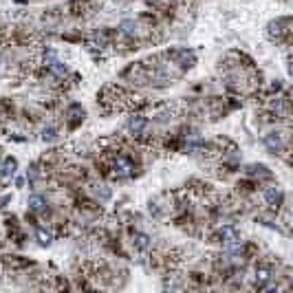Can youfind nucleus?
I'll return each instance as SVG.
<instances>
[{
    "instance_id": "f257e3e1",
    "label": "nucleus",
    "mask_w": 293,
    "mask_h": 293,
    "mask_svg": "<svg viewBox=\"0 0 293 293\" xmlns=\"http://www.w3.org/2000/svg\"><path fill=\"white\" fill-rule=\"evenodd\" d=\"M110 170H113V176L115 179H128V176L135 174V163H132L130 157L126 154H113L110 159Z\"/></svg>"
},
{
    "instance_id": "f03ea898",
    "label": "nucleus",
    "mask_w": 293,
    "mask_h": 293,
    "mask_svg": "<svg viewBox=\"0 0 293 293\" xmlns=\"http://www.w3.org/2000/svg\"><path fill=\"white\" fill-rule=\"evenodd\" d=\"M289 27H291L289 18H278V20L269 22V27H267V36L271 38V40L280 42L282 38H289V31H291Z\"/></svg>"
},
{
    "instance_id": "7ed1b4c3",
    "label": "nucleus",
    "mask_w": 293,
    "mask_h": 293,
    "mask_svg": "<svg viewBox=\"0 0 293 293\" xmlns=\"http://www.w3.org/2000/svg\"><path fill=\"white\" fill-rule=\"evenodd\" d=\"M264 146H267V150H271V152H280L282 148H286V135L280 132V130L269 132V135L264 137Z\"/></svg>"
},
{
    "instance_id": "20e7f679",
    "label": "nucleus",
    "mask_w": 293,
    "mask_h": 293,
    "mask_svg": "<svg viewBox=\"0 0 293 293\" xmlns=\"http://www.w3.org/2000/svg\"><path fill=\"white\" fill-rule=\"evenodd\" d=\"M271 278H273V269L269 267V264H258L256 273H253V284H256L258 289H264V286L271 282Z\"/></svg>"
},
{
    "instance_id": "39448f33",
    "label": "nucleus",
    "mask_w": 293,
    "mask_h": 293,
    "mask_svg": "<svg viewBox=\"0 0 293 293\" xmlns=\"http://www.w3.org/2000/svg\"><path fill=\"white\" fill-rule=\"evenodd\" d=\"M262 198H264V203H267L271 209H278L280 205H282V192H280V187H275V185H269V187H264L262 190Z\"/></svg>"
},
{
    "instance_id": "423d86ee",
    "label": "nucleus",
    "mask_w": 293,
    "mask_h": 293,
    "mask_svg": "<svg viewBox=\"0 0 293 293\" xmlns=\"http://www.w3.org/2000/svg\"><path fill=\"white\" fill-rule=\"evenodd\" d=\"M126 128H128L135 137H139L148 128V117H143V115H132V117L128 119V124H126Z\"/></svg>"
},
{
    "instance_id": "0eeeda50",
    "label": "nucleus",
    "mask_w": 293,
    "mask_h": 293,
    "mask_svg": "<svg viewBox=\"0 0 293 293\" xmlns=\"http://www.w3.org/2000/svg\"><path fill=\"white\" fill-rule=\"evenodd\" d=\"M117 31H119V36H124V38H137L141 33V27L137 20H121Z\"/></svg>"
},
{
    "instance_id": "6e6552de",
    "label": "nucleus",
    "mask_w": 293,
    "mask_h": 293,
    "mask_svg": "<svg viewBox=\"0 0 293 293\" xmlns=\"http://www.w3.org/2000/svg\"><path fill=\"white\" fill-rule=\"evenodd\" d=\"M218 240L223 242V245H229V242H234V240H240L238 227H234V225H223V227L218 229Z\"/></svg>"
},
{
    "instance_id": "1a4fd4ad",
    "label": "nucleus",
    "mask_w": 293,
    "mask_h": 293,
    "mask_svg": "<svg viewBox=\"0 0 293 293\" xmlns=\"http://www.w3.org/2000/svg\"><path fill=\"white\" fill-rule=\"evenodd\" d=\"M132 245H135V249L146 251L152 247V238L148 234H143V231H135V234H132Z\"/></svg>"
},
{
    "instance_id": "9d476101",
    "label": "nucleus",
    "mask_w": 293,
    "mask_h": 293,
    "mask_svg": "<svg viewBox=\"0 0 293 293\" xmlns=\"http://www.w3.org/2000/svg\"><path fill=\"white\" fill-rule=\"evenodd\" d=\"M16 170H18V161H16L14 157H7L0 165V176H5V179H9V176L16 174Z\"/></svg>"
},
{
    "instance_id": "9b49d317",
    "label": "nucleus",
    "mask_w": 293,
    "mask_h": 293,
    "mask_svg": "<svg viewBox=\"0 0 293 293\" xmlns=\"http://www.w3.org/2000/svg\"><path fill=\"white\" fill-rule=\"evenodd\" d=\"M49 73H51L53 77H58V80H64L66 73H69V69H66V64H64V62H60V60L55 58L53 62L49 64Z\"/></svg>"
},
{
    "instance_id": "f8f14e48",
    "label": "nucleus",
    "mask_w": 293,
    "mask_h": 293,
    "mask_svg": "<svg viewBox=\"0 0 293 293\" xmlns=\"http://www.w3.org/2000/svg\"><path fill=\"white\" fill-rule=\"evenodd\" d=\"M29 209L31 212H44V209H47V198L42 194H31L29 196Z\"/></svg>"
},
{
    "instance_id": "ddd939ff",
    "label": "nucleus",
    "mask_w": 293,
    "mask_h": 293,
    "mask_svg": "<svg viewBox=\"0 0 293 293\" xmlns=\"http://www.w3.org/2000/svg\"><path fill=\"white\" fill-rule=\"evenodd\" d=\"M55 139H58V128H55V126H44L42 128V141L51 143Z\"/></svg>"
},
{
    "instance_id": "4468645a",
    "label": "nucleus",
    "mask_w": 293,
    "mask_h": 293,
    "mask_svg": "<svg viewBox=\"0 0 293 293\" xmlns=\"http://www.w3.org/2000/svg\"><path fill=\"white\" fill-rule=\"evenodd\" d=\"M36 238L40 240V245L47 247V245H51V242H53V234H51V231H47V229H38L36 231Z\"/></svg>"
},
{
    "instance_id": "2eb2a0df",
    "label": "nucleus",
    "mask_w": 293,
    "mask_h": 293,
    "mask_svg": "<svg viewBox=\"0 0 293 293\" xmlns=\"http://www.w3.org/2000/svg\"><path fill=\"white\" fill-rule=\"evenodd\" d=\"M93 194H95L97 198H102V201H108V198H110V190L106 185H93Z\"/></svg>"
},
{
    "instance_id": "dca6fc26",
    "label": "nucleus",
    "mask_w": 293,
    "mask_h": 293,
    "mask_svg": "<svg viewBox=\"0 0 293 293\" xmlns=\"http://www.w3.org/2000/svg\"><path fill=\"white\" fill-rule=\"evenodd\" d=\"M38 179H40V168H38V165H31L29 172H27V181H29V183L33 185Z\"/></svg>"
}]
</instances>
